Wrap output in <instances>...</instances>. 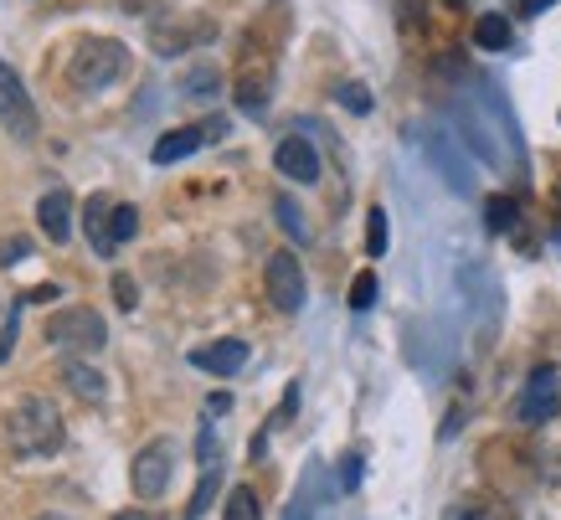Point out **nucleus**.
I'll return each instance as SVG.
<instances>
[{"label":"nucleus","mask_w":561,"mask_h":520,"mask_svg":"<svg viewBox=\"0 0 561 520\" xmlns=\"http://www.w3.org/2000/svg\"><path fill=\"white\" fill-rule=\"evenodd\" d=\"M124 41L114 37H83L73 62H67V83L78 88V94H103L119 73H124Z\"/></svg>","instance_id":"nucleus-2"},{"label":"nucleus","mask_w":561,"mask_h":520,"mask_svg":"<svg viewBox=\"0 0 561 520\" xmlns=\"http://www.w3.org/2000/svg\"><path fill=\"white\" fill-rule=\"evenodd\" d=\"M5 444L16 459H47L67 444V428H62L58 403L47 397H21L11 412H5Z\"/></svg>","instance_id":"nucleus-1"},{"label":"nucleus","mask_w":561,"mask_h":520,"mask_svg":"<svg viewBox=\"0 0 561 520\" xmlns=\"http://www.w3.org/2000/svg\"><path fill=\"white\" fill-rule=\"evenodd\" d=\"M119 520H150V516H135V510H119Z\"/></svg>","instance_id":"nucleus-33"},{"label":"nucleus","mask_w":561,"mask_h":520,"mask_svg":"<svg viewBox=\"0 0 561 520\" xmlns=\"http://www.w3.org/2000/svg\"><path fill=\"white\" fill-rule=\"evenodd\" d=\"M273 216H278V227L289 232L294 243H310V222H304V212L294 207V196H273Z\"/></svg>","instance_id":"nucleus-23"},{"label":"nucleus","mask_w":561,"mask_h":520,"mask_svg":"<svg viewBox=\"0 0 561 520\" xmlns=\"http://www.w3.org/2000/svg\"><path fill=\"white\" fill-rule=\"evenodd\" d=\"M0 129L11 139H37L41 119H37V103L26 94V83L11 62H0Z\"/></svg>","instance_id":"nucleus-4"},{"label":"nucleus","mask_w":561,"mask_h":520,"mask_svg":"<svg viewBox=\"0 0 561 520\" xmlns=\"http://www.w3.org/2000/svg\"><path fill=\"white\" fill-rule=\"evenodd\" d=\"M273 165H278V175H289V181H299V186H314V181H320V150H314L304 135L278 139Z\"/></svg>","instance_id":"nucleus-9"},{"label":"nucleus","mask_w":561,"mask_h":520,"mask_svg":"<svg viewBox=\"0 0 561 520\" xmlns=\"http://www.w3.org/2000/svg\"><path fill=\"white\" fill-rule=\"evenodd\" d=\"M484 227L489 232H515L521 227V201H515V196H489V201H484Z\"/></svg>","instance_id":"nucleus-19"},{"label":"nucleus","mask_w":561,"mask_h":520,"mask_svg":"<svg viewBox=\"0 0 561 520\" xmlns=\"http://www.w3.org/2000/svg\"><path fill=\"white\" fill-rule=\"evenodd\" d=\"M171 474H175V444L171 438H155V444H145L129 463V484H135L139 500H160L165 490H171Z\"/></svg>","instance_id":"nucleus-7"},{"label":"nucleus","mask_w":561,"mask_h":520,"mask_svg":"<svg viewBox=\"0 0 561 520\" xmlns=\"http://www.w3.org/2000/svg\"><path fill=\"white\" fill-rule=\"evenodd\" d=\"M109 212H114L109 196H88V243H94L98 258H114L119 252V243L109 237Z\"/></svg>","instance_id":"nucleus-16"},{"label":"nucleus","mask_w":561,"mask_h":520,"mask_svg":"<svg viewBox=\"0 0 561 520\" xmlns=\"http://www.w3.org/2000/svg\"><path fill=\"white\" fill-rule=\"evenodd\" d=\"M474 47H479V52H504V47H510V16L489 11V16L474 21Z\"/></svg>","instance_id":"nucleus-18"},{"label":"nucleus","mask_w":561,"mask_h":520,"mask_svg":"<svg viewBox=\"0 0 561 520\" xmlns=\"http://www.w3.org/2000/svg\"><path fill=\"white\" fill-rule=\"evenodd\" d=\"M216 484H222V463L207 459V463H201V484H196L191 505H186V520H201V516H207V505H212V495H216Z\"/></svg>","instance_id":"nucleus-21"},{"label":"nucleus","mask_w":561,"mask_h":520,"mask_svg":"<svg viewBox=\"0 0 561 520\" xmlns=\"http://www.w3.org/2000/svg\"><path fill=\"white\" fill-rule=\"evenodd\" d=\"M180 94L186 98H216L222 94V73H216L212 62H196L191 73H180Z\"/></svg>","instance_id":"nucleus-20"},{"label":"nucleus","mask_w":561,"mask_h":520,"mask_svg":"<svg viewBox=\"0 0 561 520\" xmlns=\"http://www.w3.org/2000/svg\"><path fill=\"white\" fill-rule=\"evenodd\" d=\"M546 5H557V0H525V16H541Z\"/></svg>","instance_id":"nucleus-32"},{"label":"nucleus","mask_w":561,"mask_h":520,"mask_svg":"<svg viewBox=\"0 0 561 520\" xmlns=\"http://www.w3.org/2000/svg\"><path fill=\"white\" fill-rule=\"evenodd\" d=\"M376 305V273H356V284H350V309H356V314H366V309Z\"/></svg>","instance_id":"nucleus-27"},{"label":"nucleus","mask_w":561,"mask_h":520,"mask_svg":"<svg viewBox=\"0 0 561 520\" xmlns=\"http://www.w3.org/2000/svg\"><path fill=\"white\" fill-rule=\"evenodd\" d=\"M269 103H273V73L269 67H242V77H237V109L248 119H263L269 114Z\"/></svg>","instance_id":"nucleus-13"},{"label":"nucleus","mask_w":561,"mask_h":520,"mask_svg":"<svg viewBox=\"0 0 561 520\" xmlns=\"http://www.w3.org/2000/svg\"><path fill=\"white\" fill-rule=\"evenodd\" d=\"M222 520H263V505H258V490L252 484H237L227 505H222Z\"/></svg>","instance_id":"nucleus-22"},{"label":"nucleus","mask_w":561,"mask_h":520,"mask_svg":"<svg viewBox=\"0 0 561 520\" xmlns=\"http://www.w3.org/2000/svg\"><path fill=\"white\" fill-rule=\"evenodd\" d=\"M263 289H269V305L278 309V314H299V309H304V299H310V284H304V263H299L289 248L273 252L269 269H263Z\"/></svg>","instance_id":"nucleus-5"},{"label":"nucleus","mask_w":561,"mask_h":520,"mask_svg":"<svg viewBox=\"0 0 561 520\" xmlns=\"http://www.w3.org/2000/svg\"><path fill=\"white\" fill-rule=\"evenodd\" d=\"M191 367L196 371H212V376H237L248 367V341H212V346H196L191 350Z\"/></svg>","instance_id":"nucleus-11"},{"label":"nucleus","mask_w":561,"mask_h":520,"mask_svg":"<svg viewBox=\"0 0 561 520\" xmlns=\"http://www.w3.org/2000/svg\"><path fill=\"white\" fill-rule=\"evenodd\" d=\"M135 232H139V207H129V201H119L114 212H109V237H114V243H129Z\"/></svg>","instance_id":"nucleus-24"},{"label":"nucleus","mask_w":561,"mask_h":520,"mask_svg":"<svg viewBox=\"0 0 561 520\" xmlns=\"http://www.w3.org/2000/svg\"><path fill=\"white\" fill-rule=\"evenodd\" d=\"M453 124H459V139H464V150H474L489 165V171H500L504 165V154H500V145H495V135H489V124H484L469 103H453Z\"/></svg>","instance_id":"nucleus-10"},{"label":"nucleus","mask_w":561,"mask_h":520,"mask_svg":"<svg viewBox=\"0 0 561 520\" xmlns=\"http://www.w3.org/2000/svg\"><path fill=\"white\" fill-rule=\"evenodd\" d=\"M325 500V474H320V463H310V474L299 484V495L289 500V516L284 520H314V505Z\"/></svg>","instance_id":"nucleus-17"},{"label":"nucleus","mask_w":561,"mask_h":520,"mask_svg":"<svg viewBox=\"0 0 561 520\" xmlns=\"http://www.w3.org/2000/svg\"><path fill=\"white\" fill-rule=\"evenodd\" d=\"M37 227H41V237H47V243H73V196L62 191H47L37 201Z\"/></svg>","instance_id":"nucleus-12"},{"label":"nucleus","mask_w":561,"mask_h":520,"mask_svg":"<svg viewBox=\"0 0 561 520\" xmlns=\"http://www.w3.org/2000/svg\"><path fill=\"white\" fill-rule=\"evenodd\" d=\"M453 5H459V0H453Z\"/></svg>","instance_id":"nucleus-36"},{"label":"nucleus","mask_w":561,"mask_h":520,"mask_svg":"<svg viewBox=\"0 0 561 520\" xmlns=\"http://www.w3.org/2000/svg\"><path fill=\"white\" fill-rule=\"evenodd\" d=\"M62 382H67V392H78L83 403H103V392H109L103 371L88 367V361H78V356H67V361H62Z\"/></svg>","instance_id":"nucleus-15"},{"label":"nucleus","mask_w":561,"mask_h":520,"mask_svg":"<svg viewBox=\"0 0 561 520\" xmlns=\"http://www.w3.org/2000/svg\"><path fill=\"white\" fill-rule=\"evenodd\" d=\"M464 520H484V510H464Z\"/></svg>","instance_id":"nucleus-34"},{"label":"nucleus","mask_w":561,"mask_h":520,"mask_svg":"<svg viewBox=\"0 0 561 520\" xmlns=\"http://www.w3.org/2000/svg\"><path fill=\"white\" fill-rule=\"evenodd\" d=\"M387 243H391L387 212H382V207H371V216H366V252H371V258H382V252H387Z\"/></svg>","instance_id":"nucleus-25"},{"label":"nucleus","mask_w":561,"mask_h":520,"mask_svg":"<svg viewBox=\"0 0 561 520\" xmlns=\"http://www.w3.org/2000/svg\"><path fill=\"white\" fill-rule=\"evenodd\" d=\"M207 124H186V129H171V135L155 139V150H150V160L155 165H175V160H186V154H196L201 145H207Z\"/></svg>","instance_id":"nucleus-14"},{"label":"nucleus","mask_w":561,"mask_h":520,"mask_svg":"<svg viewBox=\"0 0 561 520\" xmlns=\"http://www.w3.org/2000/svg\"><path fill=\"white\" fill-rule=\"evenodd\" d=\"M21 258H32V237H0V269H16Z\"/></svg>","instance_id":"nucleus-28"},{"label":"nucleus","mask_w":561,"mask_h":520,"mask_svg":"<svg viewBox=\"0 0 561 520\" xmlns=\"http://www.w3.org/2000/svg\"><path fill=\"white\" fill-rule=\"evenodd\" d=\"M47 341H52L58 350H67V356H98V350L109 346V325H103L98 309L67 305L47 320Z\"/></svg>","instance_id":"nucleus-3"},{"label":"nucleus","mask_w":561,"mask_h":520,"mask_svg":"<svg viewBox=\"0 0 561 520\" xmlns=\"http://www.w3.org/2000/svg\"><path fill=\"white\" fill-rule=\"evenodd\" d=\"M561 407V376L557 367H536L531 371V382H525V392L515 397V418H521L525 428H541L557 418Z\"/></svg>","instance_id":"nucleus-8"},{"label":"nucleus","mask_w":561,"mask_h":520,"mask_svg":"<svg viewBox=\"0 0 561 520\" xmlns=\"http://www.w3.org/2000/svg\"><path fill=\"white\" fill-rule=\"evenodd\" d=\"M557 232H561V191H557Z\"/></svg>","instance_id":"nucleus-35"},{"label":"nucleus","mask_w":561,"mask_h":520,"mask_svg":"<svg viewBox=\"0 0 561 520\" xmlns=\"http://www.w3.org/2000/svg\"><path fill=\"white\" fill-rule=\"evenodd\" d=\"M335 98H340V109H350V114H371V88L366 83H340Z\"/></svg>","instance_id":"nucleus-26"},{"label":"nucleus","mask_w":561,"mask_h":520,"mask_svg":"<svg viewBox=\"0 0 561 520\" xmlns=\"http://www.w3.org/2000/svg\"><path fill=\"white\" fill-rule=\"evenodd\" d=\"M423 150L433 160V171L444 175V186L453 196H474V171H469V154H464V139H453L448 129H427L423 135Z\"/></svg>","instance_id":"nucleus-6"},{"label":"nucleus","mask_w":561,"mask_h":520,"mask_svg":"<svg viewBox=\"0 0 561 520\" xmlns=\"http://www.w3.org/2000/svg\"><path fill=\"white\" fill-rule=\"evenodd\" d=\"M16 320H21V299H16V309H11L5 330H0V367H5V361H11V350H16Z\"/></svg>","instance_id":"nucleus-31"},{"label":"nucleus","mask_w":561,"mask_h":520,"mask_svg":"<svg viewBox=\"0 0 561 520\" xmlns=\"http://www.w3.org/2000/svg\"><path fill=\"white\" fill-rule=\"evenodd\" d=\"M361 469H366V459H361V454H346V459H340V480H335V484L350 495V490L361 484Z\"/></svg>","instance_id":"nucleus-29"},{"label":"nucleus","mask_w":561,"mask_h":520,"mask_svg":"<svg viewBox=\"0 0 561 520\" xmlns=\"http://www.w3.org/2000/svg\"><path fill=\"white\" fill-rule=\"evenodd\" d=\"M114 299H119V309H124V314L139 305V289H135V278H129V273H114Z\"/></svg>","instance_id":"nucleus-30"}]
</instances>
